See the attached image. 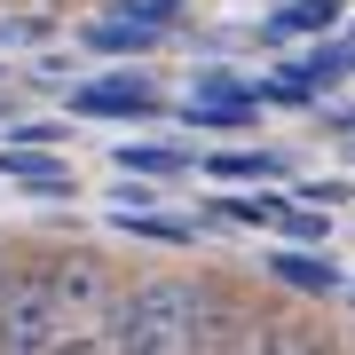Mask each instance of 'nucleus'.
<instances>
[{"label": "nucleus", "instance_id": "nucleus-1", "mask_svg": "<svg viewBox=\"0 0 355 355\" xmlns=\"http://www.w3.org/2000/svg\"><path fill=\"white\" fill-rule=\"evenodd\" d=\"M205 300L214 292L190 277H135L119 284L103 340L111 355H205Z\"/></svg>", "mask_w": 355, "mask_h": 355}, {"label": "nucleus", "instance_id": "nucleus-2", "mask_svg": "<svg viewBox=\"0 0 355 355\" xmlns=\"http://www.w3.org/2000/svg\"><path fill=\"white\" fill-rule=\"evenodd\" d=\"M71 308L55 292V268L48 261H16L8 284H0V355H55L71 340Z\"/></svg>", "mask_w": 355, "mask_h": 355}, {"label": "nucleus", "instance_id": "nucleus-3", "mask_svg": "<svg viewBox=\"0 0 355 355\" xmlns=\"http://www.w3.org/2000/svg\"><path fill=\"white\" fill-rule=\"evenodd\" d=\"M48 268H55V292H64V308L79 324H103L111 316V300H119V277H111V261L103 253H87V245H71V253H48Z\"/></svg>", "mask_w": 355, "mask_h": 355}, {"label": "nucleus", "instance_id": "nucleus-4", "mask_svg": "<svg viewBox=\"0 0 355 355\" xmlns=\"http://www.w3.org/2000/svg\"><path fill=\"white\" fill-rule=\"evenodd\" d=\"M71 119H158V87L135 71L87 79V87H71Z\"/></svg>", "mask_w": 355, "mask_h": 355}, {"label": "nucleus", "instance_id": "nucleus-5", "mask_svg": "<svg viewBox=\"0 0 355 355\" xmlns=\"http://www.w3.org/2000/svg\"><path fill=\"white\" fill-rule=\"evenodd\" d=\"M268 277H277L284 292L331 300V292H340V261H331V253H292V245H277V253H268Z\"/></svg>", "mask_w": 355, "mask_h": 355}, {"label": "nucleus", "instance_id": "nucleus-6", "mask_svg": "<svg viewBox=\"0 0 355 355\" xmlns=\"http://www.w3.org/2000/svg\"><path fill=\"white\" fill-rule=\"evenodd\" d=\"M347 0H277V8L261 16V40H324L340 24Z\"/></svg>", "mask_w": 355, "mask_h": 355}, {"label": "nucleus", "instance_id": "nucleus-7", "mask_svg": "<svg viewBox=\"0 0 355 355\" xmlns=\"http://www.w3.org/2000/svg\"><path fill=\"white\" fill-rule=\"evenodd\" d=\"M0 182H24V190H40V198H71L64 158H55V150H24V142L0 150Z\"/></svg>", "mask_w": 355, "mask_h": 355}, {"label": "nucleus", "instance_id": "nucleus-8", "mask_svg": "<svg viewBox=\"0 0 355 355\" xmlns=\"http://www.w3.org/2000/svg\"><path fill=\"white\" fill-rule=\"evenodd\" d=\"M158 40H166V32L142 24V16H103V24L79 32V48H87V55H150Z\"/></svg>", "mask_w": 355, "mask_h": 355}, {"label": "nucleus", "instance_id": "nucleus-9", "mask_svg": "<svg viewBox=\"0 0 355 355\" xmlns=\"http://www.w3.org/2000/svg\"><path fill=\"white\" fill-rule=\"evenodd\" d=\"M253 111H261V79L237 95H190V127H214V135H245Z\"/></svg>", "mask_w": 355, "mask_h": 355}, {"label": "nucleus", "instance_id": "nucleus-10", "mask_svg": "<svg viewBox=\"0 0 355 355\" xmlns=\"http://www.w3.org/2000/svg\"><path fill=\"white\" fill-rule=\"evenodd\" d=\"M284 71H300V79H308V87H316V95H324V87H340V79L355 71V40H331V32H324V40H316V48H308V55H292V64H284Z\"/></svg>", "mask_w": 355, "mask_h": 355}, {"label": "nucleus", "instance_id": "nucleus-11", "mask_svg": "<svg viewBox=\"0 0 355 355\" xmlns=\"http://www.w3.org/2000/svg\"><path fill=\"white\" fill-rule=\"evenodd\" d=\"M119 174H150V182H174L190 174V150H174V142H119Z\"/></svg>", "mask_w": 355, "mask_h": 355}, {"label": "nucleus", "instance_id": "nucleus-12", "mask_svg": "<svg viewBox=\"0 0 355 355\" xmlns=\"http://www.w3.org/2000/svg\"><path fill=\"white\" fill-rule=\"evenodd\" d=\"M111 221L127 229L135 245H190V237H198V221H182V214H150V205H142V214L127 205V214H111Z\"/></svg>", "mask_w": 355, "mask_h": 355}, {"label": "nucleus", "instance_id": "nucleus-13", "mask_svg": "<svg viewBox=\"0 0 355 355\" xmlns=\"http://www.w3.org/2000/svg\"><path fill=\"white\" fill-rule=\"evenodd\" d=\"M205 174L214 182H284V158L277 150H221V158H205Z\"/></svg>", "mask_w": 355, "mask_h": 355}, {"label": "nucleus", "instance_id": "nucleus-14", "mask_svg": "<svg viewBox=\"0 0 355 355\" xmlns=\"http://www.w3.org/2000/svg\"><path fill=\"white\" fill-rule=\"evenodd\" d=\"M261 355H331V347H324V331H308V324H268Z\"/></svg>", "mask_w": 355, "mask_h": 355}, {"label": "nucleus", "instance_id": "nucleus-15", "mask_svg": "<svg viewBox=\"0 0 355 355\" xmlns=\"http://www.w3.org/2000/svg\"><path fill=\"white\" fill-rule=\"evenodd\" d=\"M119 16H142V24H158V32H174L182 16H190V0H119Z\"/></svg>", "mask_w": 355, "mask_h": 355}, {"label": "nucleus", "instance_id": "nucleus-16", "mask_svg": "<svg viewBox=\"0 0 355 355\" xmlns=\"http://www.w3.org/2000/svg\"><path fill=\"white\" fill-rule=\"evenodd\" d=\"M8 142H24V150H55V142H64V119H8Z\"/></svg>", "mask_w": 355, "mask_h": 355}, {"label": "nucleus", "instance_id": "nucleus-17", "mask_svg": "<svg viewBox=\"0 0 355 355\" xmlns=\"http://www.w3.org/2000/svg\"><path fill=\"white\" fill-rule=\"evenodd\" d=\"M300 205H324L331 214V205H347V182H300Z\"/></svg>", "mask_w": 355, "mask_h": 355}, {"label": "nucleus", "instance_id": "nucleus-18", "mask_svg": "<svg viewBox=\"0 0 355 355\" xmlns=\"http://www.w3.org/2000/svg\"><path fill=\"white\" fill-rule=\"evenodd\" d=\"M55 355H111V340H64Z\"/></svg>", "mask_w": 355, "mask_h": 355}, {"label": "nucleus", "instance_id": "nucleus-19", "mask_svg": "<svg viewBox=\"0 0 355 355\" xmlns=\"http://www.w3.org/2000/svg\"><path fill=\"white\" fill-rule=\"evenodd\" d=\"M0 284H8V261H0Z\"/></svg>", "mask_w": 355, "mask_h": 355}, {"label": "nucleus", "instance_id": "nucleus-20", "mask_svg": "<svg viewBox=\"0 0 355 355\" xmlns=\"http://www.w3.org/2000/svg\"><path fill=\"white\" fill-rule=\"evenodd\" d=\"M347 308H355V284H347Z\"/></svg>", "mask_w": 355, "mask_h": 355}]
</instances>
